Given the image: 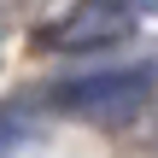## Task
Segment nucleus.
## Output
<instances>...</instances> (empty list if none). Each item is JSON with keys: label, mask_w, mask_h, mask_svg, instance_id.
Masks as SVG:
<instances>
[{"label": "nucleus", "mask_w": 158, "mask_h": 158, "mask_svg": "<svg viewBox=\"0 0 158 158\" xmlns=\"http://www.w3.org/2000/svg\"><path fill=\"white\" fill-rule=\"evenodd\" d=\"M59 111L94 123V129H123L147 111L152 100V64H129V70H100V76H76L59 94Z\"/></svg>", "instance_id": "nucleus-1"}, {"label": "nucleus", "mask_w": 158, "mask_h": 158, "mask_svg": "<svg viewBox=\"0 0 158 158\" xmlns=\"http://www.w3.org/2000/svg\"><path fill=\"white\" fill-rule=\"evenodd\" d=\"M123 35H135V12L123 0H76L70 12L41 23V47H53V53H94Z\"/></svg>", "instance_id": "nucleus-2"}, {"label": "nucleus", "mask_w": 158, "mask_h": 158, "mask_svg": "<svg viewBox=\"0 0 158 158\" xmlns=\"http://www.w3.org/2000/svg\"><path fill=\"white\" fill-rule=\"evenodd\" d=\"M129 12H158V0H123Z\"/></svg>", "instance_id": "nucleus-3"}]
</instances>
